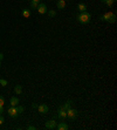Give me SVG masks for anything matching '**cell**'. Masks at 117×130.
Returning a JSON list of instances; mask_svg holds the SVG:
<instances>
[{
	"mask_svg": "<svg viewBox=\"0 0 117 130\" xmlns=\"http://www.w3.org/2000/svg\"><path fill=\"white\" fill-rule=\"evenodd\" d=\"M77 20H79V22H81V24H83V25H85V24H89L91 20V14L89 13V12H81L80 14L77 15Z\"/></svg>",
	"mask_w": 117,
	"mask_h": 130,
	"instance_id": "cell-1",
	"label": "cell"
},
{
	"mask_svg": "<svg viewBox=\"0 0 117 130\" xmlns=\"http://www.w3.org/2000/svg\"><path fill=\"white\" fill-rule=\"evenodd\" d=\"M100 20L110 22V24H114V22L116 21V15H115L112 12H106V13H104V14L100 18Z\"/></svg>",
	"mask_w": 117,
	"mask_h": 130,
	"instance_id": "cell-2",
	"label": "cell"
},
{
	"mask_svg": "<svg viewBox=\"0 0 117 130\" xmlns=\"http://www.w3.org/2000/svg\"><path fill=\"white\" fill-rule=\"evenodd\" d=\"M79 115V111L76 109H73V108H69L67 110V117H69L70 119H75Z\"/></svg>",
	"mask_w": 117,
	"mask_h": 130,
	"instance_id": "cell-3",
	"label": "cell"
},
{
	"mask_svg": "<svg viewBox=\"0 0 117 130\" xmlns=\"http://www.w3.org/2000/svg\"><path fill=\"white\" fill-rule=\"evenodd\" d=\"M37 110H39V113H40V114H47L49 109H48L47 104L41 103V104H39V106H37Z\"/></svg>",
	"mask_w": 117,
	"mask_h": 130,
	"instance_id": "cell-4",
	"label": "cell"
},
{
	"mask_svg": "<svg viewBox=\"0 0 117 130\" xmlns=\"http://www.w3.org/2000/svg\"><path fill=\"white\" fill-rule=\"evenodd\" d=\"M7 114H8V116H11V117H13V118H15V117L19 116V114H18V111H16L15 107H11V108H8Z\"/></svg>",
	"mask_w": 117,
	"mask_h": 130,
	"instance_id": "cell-5",
	"label": "cell"
},
{
	"mask_svg": "<svg viewBox=\"0 0 117 130\" xmlns=\"http://www.w3.org/2000/svg\"><path fill=\"white\" fill-rule=\"evenodd\" d=\"M45 127H46V129H55L56 128V122L54 121V119H50V121H47L46 122V124H45Z\"/></svg>",
	"mask_w": 117,
	"mask_h": 130,
	"instance_id": "cell-6",
	"label": "cell"
},
{
	"mask_svg": "<svg viewBox=\"0 0 117 130\" xmlns=\"http://www.w3.org/2000/svg\"><path fill=\"white\" fill-rule=\"evenodd\" d=\"M37 12L40 13V14H46L48 12V10H47V6L45 5V4H39V6H37Z\"/></svg>",
	"mask_w": 117,
	"mask_h": 130,
	"instance_id": "cell-7",
	"label": "cell"
},
{
	"mask_svg": "<svg viewBox=\"0 0 117 130\" xmlns=\"http://www.w3.org/2000/svg\"><path fill=\"white\" fill-rule=\"evenodd\" d=\"M56 128H58V130H68V129H69L68 124H67V123H64V122H60L58 124H56Z\"/></svg>",
	"mask_w": 117,
	"mask_h": 130,
	"instance_id": "cell-8",
	"label": "cell"
},
{
	"mask_svg": "<svg viewBox=\"0 0 117 130\" xmlns=\"http://www.w3.org/2000/svg\"><path fill=\"white\" fill-rule=\"evenodd\" d=\"M58 116L60 117L61 119H64L66 117H67V111L66 110H63L62 108H60L58 109Z\"/></svg>",
	"mask_w": 117,
	"mask_h": 130,
	"instance_id": "cell-9",
	"label": "cell"
},
{
	"mask_svg": "<svg viewBox=\"0 0 117 130\" xmlns=\"http://www.w3.org/2000/svg\"><path fill=\"white\" fill-rule=\"evenodd\" d=\"M10 104H11L12 107H16V106L19 104V98L16 97V96L11 97V100H10Z\"/></svg>",
	"mask_w": 117,
	"mask_h": 130,
	"instance_id": "cell-10",
	"label": "cell"
},
{
	"mask_svg": "<svg viewBox=\"0 0 117 130\" xmlns=\"http://www.w3.org/2000/svg\"><path fill=\"white\" fill-rule=\"evenodd\" d=\"M56 6H58V10H64L66 8V0H58Z\"/></svg>",
	"mask_w": 117,
	"mask_h": 130,
	"instance_id": "cell-11",
	"label": "cell"
},
{
	"mask_svg": "<svg viewBox=\"0 0 117 130\" xmlns=\"http://www.w3.org/2000/svg\"><path fill=\"white\" fill-rule=\"evenodd\" d=\"M60 108H62L63 110H66V111H67L69 108H71V101H67V102L63 103V106H61Z\"/></svg>",
	"mask_w": 117,
	"mask_h": 130,
	"instance_id": "cell-12",
	"label": "cell"
},
{
	"mask_svg": "<svg viewBox=\"0 0 117 130\" xmlns=\"http://www.w3.org/2000/svg\"><path fill=\"white\" fill-rule=\"evenodd\" d=\"M14 93H15L16 95H20L22 93V87L20 86V84H16V86L14 87Z\"/></svg>",
	"mask_w": 117,
	"mask_h": 130,
	"instance_id": "cell-13",
	"label": "cell"
},
{
	"mask_svg": "<svg viewBox=\"0 0 117 130\" xmlns=\"http://www.w3.org/2000/svg\"><path fill=\"white\" fill-rule=\"evenodd\" d=\"M39 4H40V0H31V7H32V8H35V10H36Z\"/></svg>",
	"mask_w": 117,
	"mask_h": 130,
	"instance_id": "cell-14",
	"label": "cell"
},
{
	"mask_svg": "<svg viewBox=\"0 0 117 130\" xmlns=\"http://www.w3.org/2000/svg\"><path fill=\"white\" fill-rule=\"evenodd\" d=\"M77 10L80 12H85L87 11V6H85V4H79L77 5Z\"/></svg>",
	"mask_w": 117,
	"mask_h": 130,
	"instance_id": "cell-15",
	"label": "cell"
},
{
	"mask_svg": "<svg viewBox=\"0 0 117 130\" xmlns=\"http://www.w3.org/2000/svg\"><path fill=\"white\" fill-rule=\"evenodd\" d=\"M22 15L25 16V18H29V16H31V11H29V10H27V8H23V10H22Z\"/></svg>",
	"mask_w": 117,
	"mask_h": 130,
	"instance_id": "cell-16",
	"label": "cell"
},
{
	"mask_svg": "<svg viewBox=\"0 0 117 130\" xmlns=\"http://www.w3.org/2000/svg\"><path fill=\"white\" fill-rule=\"evenodd\" d=\"M15 108H16V111H18V114H19V115L23 113V107H22V106H19V104H18Z\"/></svg>",
	"mask_w": 117,
	"mask_h": 130,
	"instance_id": "cell-17",
	"label": "cell"
},
{
	"mask_svg": "<svg viewBox=\"0 0 117 130\" xmlns=\"http://www.w3.org/2000/svg\"><path fill=\"white\" fill-rule=\"evenodd\" d=\"M48 15L50 16V18H53V16L56 15V12L54 11V10H50V11H48Z\"/></svg>",
	"mask_w": 117,
	"mask_h": 130,
	"instance_id": "cell-18",
	"label": "cell"
},
{
	"mask_svg": "<svg viewBox=\"0 0 117 130\" xmlns=\"http://www.w3.org/2000/svg\"><path fill=\"white\" fill-rule=\"evenodd\" d=\"M0 84H1L2 87L7 86V81H6L5 79H0Z\"/></svg>",
	"mask_w": 117,
	"mask_h": 130,
	"instance_id": "cell-19",
	"label": "cell"
},
{
	"mask_svg": "<svg viewBox=\"0 0 117 130\" xmlns=\"http://www.w3.org/2000/svg\"><path fill=\"white\" fill-rule=\"evenodd\" d=\"M114 2H115V0H105V2H104V4H106L108 6H112Z\"/></svg>",
	"mask_w": 117,
	"mask_h": 130,
	"instance_id": "cell-20",
	"label": "cell"
},
{
	"mask_svg": "<svg viewBox=\"0 0 117 130\" xmlns=\"http://www.w3.org/2000/svg\"><path fill=\"white\" fill-rule=\"evenodd\" d=\"M4 104H5V98L2 95H0V106H2L4 107Z\"/></svg>",
	"mask_w": 117,
	"mask_h": 130,
	"instance_id": "cell-21",
	"label": "cell"
},
{
	"mask_svg": "<svg viewBox=\"0 0 117 130\" xmlns=\"http://www.w3.org/2000/svg\"><path fill=\"white\" fill-rule=\"evenodd\" d=\"M27 129H28V130H35V127H34V125H28V127H27Z\"/></svg>",
	"mask_w": 117,
	"mask_h": 130,
	"instance_id": "cell-22",
	"label": "cell"
},
{
	"mask_svg": "<svg viewBox=\"0 0 117 130\" xmlns=\"http://www.w3.org/2000/svg\"><path fill=\"white\" fill-rule=\"evenodd\" d=\"M4 122H5V118H4V117H2V116H1V115H0V125L2 124V123H4Z\"/></svg>",
	"mask_w": 117,
	"mask_h": 130,
	"instance_id": "cell-23",
	"label": "cell"
},
{
	"mask_svg": "<svg viewBox=\"0 0 117 130\" xmlns=\"http://www.w3.org/2000/svg\"><path fill=\"white\" fill-rule=\"evenodd\" d=\"M2 113H4V107H2V106H0V115L2 114Z\"/></svg>",
	"mask_w": 117,
	"mask_h": 130,
	"instance_id": "cell-24",
	"label": "cell"
},
{
	"mask_svg": "<svg viewBox=\"0 0 117 130\" xmlns=\"http://www.w3.org/2000/svg\"><path fill=\"white\" fill-rule=\"evenodd\" d=\"M32 108H37V104H36V103H33V104H32Z\"/></svg>",
	"mask_w": 117,
	"mask_h": 130,
	"instance_id": "cell-25",
	"label": "cell"
},
{
	"mask_svg": "<svg viewBox=\"0 0 117 130\" xmlns=\"http://www.w3.org/2000/svg\"><path fill=\"white\" fill-rule=\"evenodd\" d=\"M2 59H4V54H2V53H0V61H1Z\"/></svg>",
	"mask_w": 117,
	"mask_h": 130,
	"instance_id": "cell-26",
	"label": "cell"
},
{
	"mask_svg": "<svg viewBox=\"0 0 117 130\" xmlns=\"http://www.w3.org/2000/svg\"><path fill=\"white\" fill-rule=\"evenodd\" d=\"M101 2H105V0H101Z\"/></svg>",
	"mask_w": 117,
	"mask_h": 130,
	"instance_id": "cell-27",
	"label": "cell"
},
{
	"mask_svg": "<svg viewBox=\"0 0 117 130\" xmlns=\"http://www.w3.org/2000/svg\"><path fill=\"white\" fill-rule=\"evenodd\" d=\"M0 62H1V61H0ZM0 65H1V63H0Z\"/></svg>",
	"mask_w": 117,
	"mask_h": 130,
	"instance_id": "cell-28",
	"label": "cell"
}]
</instances>
